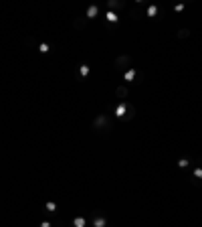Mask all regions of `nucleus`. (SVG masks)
Instances as JSON below:
<instances>
[{
	"mask_svg": "<svg viewBox=\"0 0 202 227\" xmlns=\"http://www.w3.org/2000/svg\"><path fill=\"white\" fill-rule=\"evenodd\" d=\"M93 128H95V130H97V128H107V118H105V116H97L95 122H93Z\"/></svg>",
	"mask_w": 202,
	"mask_h": 227,
	"instance_id": "f257e3e1",
	"label": "nucleus"
},
{
	"mask_svg": "<svg viewBox=\"0 0 202 227\" xmlns=\"http://www.w3.org/2000/svg\"><path fill=\"white\" fill-rule=\"evenodd\" d=\"M127 110H129V108H127L123 101H119V103H117V108H115V116H117V118H125Z\"/></svg>",
	"mask_w": 202,
	"mask_h": 227,
	"instance_id": "f03ea898",
	"label": "nucleus"
},
{
	"mask_svg": "<svg viewBox=\"0 0 202 227\" xmlns=\"http://www.w3.org/2000/svg\"><path fill=\"white\" fill-rule=\"evenodd\" d=\"M115 95H117V99H119V101H123V99L127 97V87H125V85H117Z\"/></svg>",
	"mask_w": 202,
	"mask_h": 227,
	"instance_id": "7ed1b4c3",
	"label": "nucleus"
},
{
	"mask_svg": "<svg viewBox=\"0 0 202 227\" xmlns=\"http://www.w3.org/2000/svg\"><path fill=\"white\" fill-rule=\"evenodd\" d=\"M135 77H137V71H135V69H129V71H125V75H123L125 83H133Z\"/></svg>",
	"mask_w": 202,
	"mask_h": 227,
	"instance_id": "20e7f679",
	"label": "nucleus"
},
{
	"mask_svg": "<svg viewBox=\"0 0 202 227\" xmlns=\"http://www.w3.org/2000/svg\"><path fill=\"white\" fill-rule=\"evenodd\" d=\"M127 63H131V59H129L127 55H121V57H117V59H115V65H117V69H119V67H125Z\"/></svg>",
	"mask_w": 202,
	"mask_h": 227,
	"instance_id": "39448f33",
	"label": "nucleus"
},
{
	"mask_svg": "<svg viewBox=\"0 0 202 227\" xmlns=\"http://www.w3.org/2000/svg\"><path fill=\"white\" fill-rule=\"evenodd\" d=\"M99 14V6H89V10H87V18H95Z\"/></svg>",
	"mask_w": 202,
	"mask_h": 227,
	"instance_id": "423d86ee",
	"label": "nucleus"
},
{
	"mask_svg": "<svg viewBox=\"0 0 202 227\" xmlns=\"http://www.w3.org/2000/svg\"><path fill=\"white\" fill-rule=\"evenodd\" d=\"M93 227H107L105 217H95V219H93Z\"/></svg>",
	"mask_w": 202,
	"mask_h": 227,
	"instance_id": "0eeeda50",
	"label": "nucleus"
},
{
	"mask_svg": "<svg viewBox=\"0 0 202 227\" xmlns=\"http://www.w3.org/2000/svg\"><path fill=\"white\" fill-rule=\"evenodd\" d=\"M146 14H148L150 18H154V16L158 14V6H148V10H146Z\"/></svg>",
	"mask_w": 202,
	"mask_h": 227,
	"instance_id": "6e6552de",
	"label": "nucleus"
},
{
	"mask_svg": "<svg viewBox=\"0 0 202 227\" xmlns=\"http://www.w3.org/2000/svg\"><path fill=\"white\" fill-rule=\"evenodd\" d=\"M105 18H107V20H109V22H117V20H119V16H117V14H115V12H111V10H109V12H107V14H105Z\"/></svg>",
	"mask_w": 202,
	"mask_h": 227,
	"instance_id": "1a4fd4ad",
	"label": "nucleus"
},
{
	"mask_svg": "<svg viewBox=\"0 0 202 227\" xmlns=\"http://www.w3.org/2000/svg\"><path fill=\"white\" fill-rule=\"evenodd\" d=\"M73 225L75 227H85V217H75V219H73Z\"/></svg>",
	"mask_w": 202,
	"mask_h": 227,
	"instance_id": "9d476101",
	"label": "nucleus"
},
{
	"mask_svg": "<svg viewBox=\"0 0 202 227\" xmlns=\"http://www.w3.org/2000/svg\"><path fill=\"white\" fill-rule=\"evenodd\" d=\"M107 6H109L111 12H113L115 8H123V2H113V0H111V2H107Z\"/></svg>",
	"mask_w": 202,
	"mask_h": 227,
	"instance_id": "9b49d317",
	"label": "nucleus"
},
{
	"mask_svg": "<svg viewBox=\"0 0 202 227\" xmlns=\"http://www.w3.org/2000/svg\"><path fill=\"white\" fill-rule=\"evenodd\" d=\"M188 35H190L188 29H180V31H178V39H188Z\"/></svg>",
	"mask_w": 202,
	"mask_h": 227,
	"instance_id": "f8f14e48",
	"label": "nucleus"
},
{
	"mask_svg": "<svg viewBox=\"0 0 202 227\" xmlns=\"http://www.w3.org/2000/svg\"><path fill=\"white\" fill-rule=\"evenodd\" d=\"M79 73L83 75V77H87V75H89V65H81V67H79Z\"/></svg>",
	"mask_w": 202,
	"mask_h": 227,
	"instance_id": "ddd939ff",
	"label": "nucleus"
},
{
	"mask_svg": "<svg viewBox=\"0 0 202 227\" xmlns=\"http://www.w3.org/2000/svg\"><path fill=\"white\" fill-rule=\"evenodd\" d=\"M85 24H87V20H85V18H77V20H75V27H77V29H83Z\"/></svg>",
	"mask_w": 202,
	"mask_h": 227,
	"instance_id": "4468645a",
	"label": "nucleus"
},
{
	"mask_svg": "<svg viewBox=\"0 0 202 227\" xmlns=\"http://www.w3.org/2000/svg\"><path fill=\"white\" fill-rule=\"evenodd\" d=\"M47 211H49V213H55V211H57V203H47Z\"/></svg>",
	"mask_w": 202,
	"mask_h": 227,
	"instance_id": "2eb2a0df",
	"label": "nucleus"
},
{
	"mask_svg": "<svg viewBox=\"0 0 202 227\" xmlns=\"http://www.w3.org/2000/svg\"><path fill=\"white\" fill-rule=\"evenodd\" d=\"M39 51H40V53H49V51H51V47L47 45V43H40V45H39Z\"/></svg>",
	"mask_w": 202,
	"mask_h": 227,
	"instance_id": "dca6fc26",
	"label": "nucleus"
},
{
	"mask_svg": "<svg viewBox=\"0 0 202 227\" xmlns=\"http://www.w3.org/2000/svg\"><path fill=\"white\" fill-rule=\"evenodd\" d=\"M188 164H190V162H188L186 158H180V160H178V166H180V168H186Z\"/></svg>",
	"mask_w": 202,
	"mask_h": 227,
	"instance_id": "f3484780",
	"label": "nucleus"
},
{
	"mask_svg": "<svg viewBox=\"0 0 202 227\" xmlns=\"http://www.w3.org/2000/svg\"><path fill=\"white\" fill-rule=\"evenodd\" d=\"M174 10H176V12H182V10H184V4H176Z\"/></svg>",
	"mask_w": 202,
	"mask_h": 227,
	"instance_id": "a211bd4d",
	"label": "nucleus"
},
{
	"mask_svg": "<svg viewBox=\"0 0 202 227\" xmlns=\"http://www.w3.org/2000/svg\"><path fill=\"white\" fill-rule=\"evenodd\" d=\"M40 227H51V221H42V223H40Z\"/></svg>",
	"mask_w": 202,
	"mask_h": 227,
	"instance_id": "6ab92c4d",
	"label": "nucleus"
}]
</instances>
